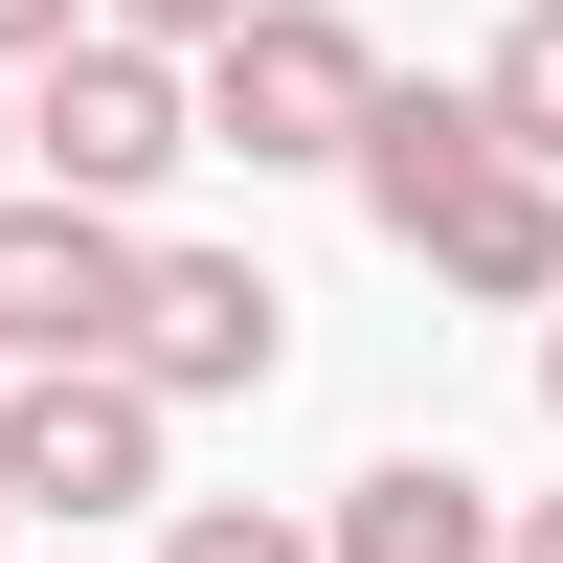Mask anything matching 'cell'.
Wrapping results in <instances>:
<instances>
[{
	"instance_id": "9a60e30c",
	"label": "cell",
	"mask_w": 563,
	"mask_h": 563,
	"mask_svg": "<svg viewBox=\"0 0 563 563\" xmlns=\"http://www.w3.org/2000/svg\"><path fill=\"white\" fill-rule=\"evenodd\" d=\"M0 563H23V519H0Z\"/></svg>"
},
{
	"instance_id": "5bb4252c",
	"label": "cell",
	"mask_w": 563,
	"mask_h": 563,
	"mask_svg": "<svg viewBox=\"0 0 563 563\" xmlns=\"http://www.w3.org/2000/svg\"><path fill=\"white\" fill-rule=\"evenodd\" d=\"M0 180H23V90H0Z\"/></svg>"
},
{
	"instance_id": "8992f818",
	"label": "cell",
	"mask_w": 563,
	"mask_h": 563,
	"mask_svg": "<svg viewBox=\"0 0 563 563\" xmlns=\"http://www.w3.org/2000/svg\"><path fill=\"white\" fill-rule=\"evenodd\" d=\"M113 294H135V225L0 180V361H113Z\"/></svg>"
},
{
	"instance_id": "6da1fadb",
	"label": "cell",
	"mask_w": 563,
	"mask_h": 563,
	"mask_svg": "<svg viewBox=\"0 0 563 563\" xmlns=\"http://www.w3.org/2000/svg\"><path fill=\"white\" fill-rule=\"evenodd\" d=\"M361 90H384V45H361L339 0H249L225 45H180V113H203V158H249V180H339Z\"/></svg>"
},
{
	"instance_id": "7a4b0ae2",
	"label": "cell",
	"mask_w": 563,
	"mask_h": 563,
	"mask_svg": "<svg viewBox=\"0 0 563 563\" xmlns=\"http://www.w3.org/2000/svg\"><path fill=\"white\" fill-rule=\"evenodd\" d=\"M158 451H180V406L135 384V361H0V519H135V496H158Z\"/></svg>"
},
{
	"instance_id": "30bf717a",
	"label": "cell",
	"mask_w": 563,
	"mask_h": 563,
	"mask_svg": "<svg viewBox=\"0 0 563 563\" xmlns=\"http://www.w3.org/2000/svg\"><path fill=\"white\" fill-rule=\"evenodd\" d=\"M90 23H113V45H158V68H180V45H225L249 0H90Z\"/></svg>"
},
{
	"instance_id": "277c9868",
	"label": "cell",
	"mask_w": 563,
	"mask_h": 563,
	"mask_svg": "<svg viewBox=\"0 0 563 563\" xmlns=\"http://www.w3.org/2000/svg\"><path fill=\"white\" fill-rule=\"evenodd\" d=\"M113 361H135L158 406H271V361H294V294H271L249 249H135Z\"/></svg>"
},
{
	"instance_id": "8fae6325",
	"label": "cell",
	"mask_w": 563,
	"mask_h": 563,
	"mask_svg": "<svg viewBox=\"0 0 563 563\" xmlns=\"http://www.w3.org/2000/svg\"><path fill=\"white\" fill-rule=\"evenodd\" d=\"M90 23V0H0V68H45V45H68Z\"/></svg>"
},
{
	"instance_id": "5b68a950",
	"label": "cell",
	"mask_w": 563,
	"mask_h": 563,
	"mask_svg": "<svg viewBox=\"0 0 563 563\" xmlns=\"http://www.w3.org/2000/svg\"><path fill=\"white\" fill-rule=\"evenodd\" d=\"M384 249L429 271V294H496V316H541V294H563V180H541V158H496V135H474V158H451L429 203L384 225Z\"/></svg>"
},
{
	"instance_id": "52a82bcc",
	"label": "cell",
	"mask_w": 563,
	"mask_h": 563,
	"mask_svg": "<svg viewBox=\"0 0 563 563\" xmlns=\"http://www.w3.org/2000/svg\"><path fill=\"white\" fill-rule=\"evenodd\" d=\"M316 563H496V496L451 474V451H384V474L316 496Z\"/></svg>"
},
{
	"instance_id": "7c38bea8",
	"label": "cell",
	"mask_w": 563,
	"mask_h": 563,
	"mask_svg": "<svg viewBox=\"0 0 563 563\" xmlns=\"http://www.w3.org/2000/svg\"><path fill=\"white\" fill-rule=\"evenodd\" d=\"M496 563H563V496H496Z\"/></svg>"
},
{
	"instance_id": "9c48e42d",
	"label": "cell",
	"mask_w": 563,
	"mask_h": 563,
	"mask_svg": "<svg viewBox=\"0 0 563 563\" xmlns=\"http://www.w3.org/2000/svg\"><path fill=\"white\" fill-rule=\"evenodd\" d=\"M158 563H316V519H249V496H180Z\"/></svg>"
},
{
	"instance_id": "ba28073f",
	"label": "cell",
	"mask_w": 563,
	"mask_h": 563,
	"mask_svg": "<svg viewBox=\"0 0 563 563\" xmlns=\"http://www.w3.org/2000/svg\"><path fill=\"white\" fill-rule=\"evenodd\" d=\"M474 113H496V158H541V180H563V0H519V23H496Z\"/></svg>"
},
{
	"instance_id": "3957f363",
	"label": "cell",
	"mask_w": 563,
	"mask_h": 563,
	"mask_svg": "<svg viewBox=\"0 0 563 563\" xmlns=\"http://www.w3.org/2000/svg\"><path fill=\"white\" fill-rule=\"evenodd\" d=\"M0 90H23V180H45V203H113V225H135L180 158H203L180 68H158V45H113V23H68L45 68H0Z\"/></svg>"
},
{
	"instance_id": "4fadbf2b",
	"label": "cell",
	"mask_w": 563,
	"mask_h": 563,
	"mask_svg": "<svg viewBox=\"0 0 563 563\" xmlns=\"http://www.w3.org/2000/svg\"><path fill=\"white\" fill-rule=\"evenodd\" d=\"M541 429H563V294H541Z\"/></svg>"
}]
</instances>
